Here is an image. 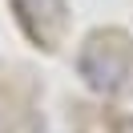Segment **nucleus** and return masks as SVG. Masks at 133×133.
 <instances>
[{"label": "nucleus", "instance_id": "1", "mask_svg": "<svg viewBox=\"0 0 133 133\" xmlns=\"http://www.w3.org/2000/svg\"><path fill=\"white\" fill-rule=\"evenodd\" d=\"M77 69H81V77H85L97 93H113V89H121L125 77H129L133 52L125 49V44H109L105 36H93V41L85 44Z\"/></svg>", "mask_w": 133, "mask_h": 133}]
</instances>
